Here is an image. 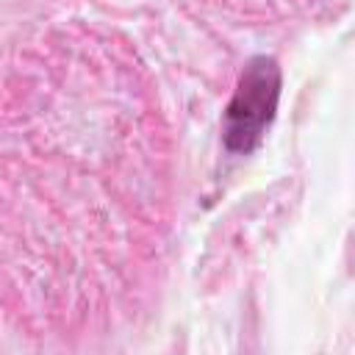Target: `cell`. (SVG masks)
Returning a JSON list of instances; mask_svg holds the SVG:
<instances>
[{
	"label": "cell",
	"instance_id": "1",
	"mask_svg": "<svg viewBox=\"0 0 355 355\" xmlns=\"http://www.w3.org/2000/svg\"><path fill=\"white\" fill-rule=\"evenodd\" d=\"M277 97H280L277 61L272 55L250 58L222 119V141L230 153H250L258 147L266 125L275 119Z\"/></svg>",
	"mask_w": 355,
	"mask_h": 355
}]
</instances>
